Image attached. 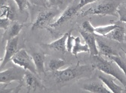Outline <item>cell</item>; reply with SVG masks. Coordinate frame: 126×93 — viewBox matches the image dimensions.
<instances>
[{
	"instance_id": "cell-1",
	"label": "cell",
	"mask_w": 126,
	"mask_h": 93,
	"mask_svg": "<svg viewBox=\"0 0 126 93\" xmlns=\"http://www.w3.org/2000/svg\"><path fill=\"white\" fill-rule=\"evenodd\" d=\"M93 65L76 64L68 67L63 70L53 71V76L58 84H64L72 80L91 76L93 70Z\"/></svg>"
},
{
	"instance_id": "cell-2",
	"label": "cell",
	"mask_w": 126,
	"mask_h": 93,
	"mask_svg": "<svg viewBox=\"0 0 126 93\" xmlns=\"http://www.w3.org/2000/svg\"><path fill=\"white\" fill-rule=\"evenodd\" d=\"M92 65L94 68L98 69L106 75H110L116 79L126 87V77L122 70L112 60L110 59V61H109L104 57L96 55L92 56Z\"/></svg>"
},
{
	"instance_id": "cell-3",
	"label": "cell",
	"mask_w": 126,
	"mask_h": 93,
	"mask_svg": "<svg viewBox=\"0 0 126 93\" xmlns=\"http://www.w3.org/2000/svg\"><path fill=\"white\" fill-rule=\"evenodd\" d=\"M120 6L119 1H106L91 7L81 13L82 17L88 15H110L117 16L118 8Z\"/></svg>"
},
{
	"instance_id": "cell-4",
	"label": "cell",
	"mask_w": 126,
	"mask_h": 93,
	"mask_svg": "<svg viewBox=\"0 0 126 93\" xmlns=\"http://www.w3.org/2000/svg\"><path fill=\"white\" fill-rule=\"evenodd\" d=\"M11 61L15 65L21 67L27 71H30L36 75L38 74L32 57L27 53L25 49L19 50L17 53L14 56Z\"/></svg>"
},
{
	"instance_id": "cell-5",
	"label": "cell",
	"mask_w": 126,
	"mask_h": 93,
	"mask_svg": "<svg viewBox=\"0 0 126 93\" xmlns=\"http://www.w3.org/2000/svg\"><path fill=\"white\" fill-rule=\"evenodd\" d=\"M59 13L60 11L56 8L54 9H48V10L41 11L38 14L36 20L34 21L31 29L37 30V29H44L45 27H47L48 26H50L54 22L52 20L57 17V15Z\"/></svg>"
},
{
	"instance_id": "cell-6",
	"label": "cell",
	"mask_w": 126,
	"mask_h": 93,
	"mask_svg": "<svg viewBox=\"0 0 126 93\" xmlns=\"http://www.w3.org/2000/svg\"><path fill=\"white\" fill-rule=\"evenodd\" d=\"M27 70L21 67H11L0 72V83L8 84L13 81L22 82Z\"/></svg>"
},
{
	"instance_id": "cell-7",
	"label": "cell",
	"mask_w": 126,
	"mask_h": 93,
	"mask_svg": "<svg viewBox=\"0 0 126 93\" xmlns=\"http://www.w3.org/2000/svg\"><path fill=\"white\" fill-rule=\"evenodd\" d=\"M18 42L19 38L18 37H15L14 38H11L7 41L5 48V55L2 58L1 62V69L5 66V65L11 61L14 56L17 53L18 50Z\"/></svg>"
},
{
	"instance_id": "cell-8",
	"label": "cell",
	"mask_w": 126,
	"mask_h": 93,
	"mask_svg": "<svg viewBox=\"0 0 126 93\" xmlns=\"http://www.w3.org/2000/svg\"><path fill=\"white\" fill-rule=\"evenodd\" d=\"M79 10V9L77 5H70V6L67 7L66 8V10L61 14L59 18L56 21L53 22L49 26L51 27V28L59 27L60 26L63 24L65 22H66L67 20H70L71 18H73L77 14Z\"/></svg>"
},
{
	"instance_id": "cell-9",
	"label": "cell",
	"mask_w": 126,
	"mask_h": 93,
	"mask_svg": "<svg viewBox=\"0 0 126 93\" xmlns=\"http://www.w3.org/2000/svg\"><path fill=\"white\" fill-rule=\"evenodd\" d=\"M80 34H81L82 37L83 38L85 44L88 45L89 50H90V54L91 56L99 55V50L97 48V38L95 34L93 33H89L88 32H85L84 30L80 31Z\"/></svg>"
},
{
	"instance_id": "cell-10",
	"label": "cell",
	"mask_w": 126,
	"mask_h": 93,
	"mask_svg": "<svg viewBox=\"0 0 126 93\" xmlns=\"http://www.w3.org/2000/svg\"><path fill=\"white\" fill-rule=\"evenodd\" d=\"M36 75V74H33L30 71H26L23 82L27 86L28 91H31V90L35 91L37 89V88H40V89L44 88V86L42 84L40 80L37 78Z\"/></svg>"
},
{
	"instance_id": "cell-11",
	"label": "cell",
	"mask_w": 126,
	"mask_h": 93,
	"mask_svg": "<svg viewBox=\"0 0 126 93\" xmlns=\"http://www.w3.org/2000/svg\"><path fill=\"white\" fill-rule=\"evenodd\" d=\"M116 27L107 36H109L111 39L118 41L119 43H122L125 41V28L122 24V22L120 20L116 23Z\"/></svg>"
},
{
	"instance_id": "cell-12",
	"label": "cell",
	"mask_w": 126,
	"mask_h": 93,
	"mask_svg": "<svg viewBox=\"0 0 126 93\" xmlns=\"http://www.w3.org/2000/svg\"><path fill=\"white\" fill-rule=\"evenodd\" d=\"M98 78L100 80L101 82L104 83L112 93H122L124 91V89L117 85L112 77H107L106 75H102L100 74L98 76Z\"/></svg>"
},
{
	"instance_id": "cell-13",
	"label": "cell",
	"mask_w": 126,
	"mask_h": 93,
	"mask_svg": "<svg viewBox=\"0 0 126 93\" xmlns=\"http://www.w3.org/2000/svg\"><path fill=\"white\" fill-rule=\"evenodd\" d=\"M82 89L93 93H111V91L104 83L97 82L84 84L82 86Z\"/></svg>"
},
{
	"instance_id": "cell-14",
	"label": "cell",
	"mask_w": 126,
	"mask_h": 93,
	"mask_svg": "<svg viewBox=\"0 0 126 93\" xmlns=\"http://www.w3.org/2000/svg\"><path fill=\"white\" fill-rule=\"evenodd\" d=\"M68 34H69V32L64 34L61 38H60L58 40H56V41L47 44V46L51 50L64 53L66 50V39L68 37Z\"/></svg>"
},
{
	"instance_id": "cell-15",
	"label": "cell",
	"mask_w": 126,
	"mask_h": 93,
	"mask_svg": "<svg viewBox=\"0 0 126 93\" xmlns=\"http://www.w3.org/2000/svg\"><path fill=\"white\" fill-rule=\"evenodd\" d=\"M32 57L34 63H35L38 74H44L45 54L43 52H35L32 54Z\"/></svg>"
},
{
	"instance_id": "cell-16",
	"label": "cell",
	"mask_w": 126,
	"mask_h": 93,
	"mask_svg": "<svg viewBox=\"0 0 126 93\" xmlns=\"http://www.w3.org/2000/svg\"><path fill=\"white\" fill-rule=\"evenodd\" d=\"M22 27L23 26L18 23H15L12 25H11L10 27L6 31H5V33L3 34L2 42L5 41H7L9 39L17 37V35L22 29Z\"/></svg>"
},
{
	"instance_id": "cell-17",
	"label": "cell",
	"mask_w": 126,
	"mask_h": 93,
	"mask_svg": "<svg viewBox=\"0 0 126 93\" xmlns=\"http://www.w3.org/2000/svg\"><path fill=\"white\" fill-rule=\"evenodd\" d=\"M97 48L99 50V53H100L103 56L110 57L111 56L119 55L116 50H115L112 47H111L110 45L106 44L104 41L100 40L99 38H97Z\"/></svg>"
},
{
	"instance_id": "cell-18",
	"label": "cell",
	"mask_w": 126,
	"mask_h": 93,
	"mask_svg": "<svg viewBox=\"0 0 126 93\" xmlns=\"http://www.w3.org/2000/svg\"><path fill=\"white\" fill-rule=\"evenodd\" d=\"M90 53L89 48L88 45L85 44H82L81 43V39H80L79 37H76L75 38V42H74V45L72 50V53L75 56H77L78 54L79 53Z\"/></svg>"
},
{
	"instance_id": "cell-19",
	"label": "cell",
	"mask_w": 126,
	"mask_h": 93,
	"mask_svg": "<svg viewBox=\"0 0 126 93\" xmlns=\"http://www.w3.org/2000/svg\"><path fill=\"white\" fill-rule=\"evenodd\" d=\"M66 65V62L65 60L59 59V58H54V59H50L48 64V70L50 71H56L60 70L62 67Z\"/></svg>"
},
{
	"instance_id": "cell-20",
	"label": "cell",
	"mask_w": 126,
	"mask_h": 93,
	"mask_svg": "<svg viewBox=\"0 0 126 93\" xmlns=\"http://www.w3.org/2000/svg\"><path fill=\"white\" fill-rule=\"evenodd\" d=\"M116 26L117 24L116 23H114V24L94 27V34L99 35H101V36H107L114 29H116Z\"/></svg>"
},
{
	"instance_id": "cell-21",
	"label": "cell",
	"mask_w": 126,
	"mask_h": 93,
	"mask_svg": "<svg viewBox=\"0 0 126 93\" xmlns=\"http://www.w3.org/2000/svg\"><path fill=\"white\" fill-rule=\"evenodd\" d=\"M7 17L11 20H13L15 17V11L10 5H1V17L0 18Z\"/></svg>"
},
{
	"instance_id": "cell-22",
	"label": "cell",
	"mask_w": 126,
	"mask_h": 93,
	"mask_svg": "<svg viewBox=\"0 0 126 93\" xmlns=\"http://www.w3.org/2000/svg\"><path fill=\"white\" fill-rule=\"evenodd\" d=\"M109 58L119 66V68L122 70V71L124 73V74L126 77V60L125 59H123V58L122 56H120L119 55L111 56Z\"/></svg>"
},
{
	"instance_id": "cell-23",
	"label": "cell",
	"mask_w": 126,
	"mask_h": 93,
	"mask_svg": "<svg viewBox=\"0 0 126 93\" xmlns=\"http://www.w3.org/2000/svg\"><path fill=\"white\" fill-rule=\"evenodd\" d=\"M74 42H75V38L71 35V32H70L68 34V37L66 39V50L70 53H72V50L74 45Z\"/></svg>"
},
{
	"instance_id": "cell-24",
	"label": "cell",
	"mask_w": 126,
	"mask_h": 93,
	"mask_svg": "<svg viewBox=\"0 0 126 93\" xmlns=\"http://www.w3.org/2000/svg\"><path fill=\"white\" fill-rule=\"evenodd\" d=\"M14 1L17 5L18 9L20 12H24L28 7L29 0H14Z\"/></svg>"
},
{
	"instance_id": "cell-25",
	"label": "cell",
	"mask_w": 126,
	"mask_h": 93,
	"mask_svg": "<svg viewBox=\"0 0 126 93\" xmlns=\"http://www.w3.org/2000/svg\"><path fill=\"white\" fill-rule=\"evenodd\" d=\"M11 20L7 17L0 18V27L1 29H4L6 31L11 26Z\"/></svg>"
},
{
	"instance_id": "cell-26",
	"label": "cell",
	"mask_w": 126,
	"mask_h": 93,
	"mask_svg": "<svg viewBox=\"0 0 126 93\" xmlns=\"http://www.w3.org/2000/svg\"><path fill=\"white\" fill-rule=\"evenodd\" d=\"M82 27L84 31L94 34V27L91 25V23L89 21H85L82 24Z\"/></svg>"
},
{
	"instance_id": "cell-27",
	"label": "cell",
	"mask_w": 126,
	"mask_h": 93,
	"mask_svg": "<svg viewBox=\"0 0 126 93\" xmlns=\"http://www.w3.org/2000/svg\"><path fill=\"white\" fill-rule=\"evenodd\" d=\"M118 14L119 15V20L122 23H126V8L119 6L118 8Z\"/></svg>"
},
{
	"instance_id": "cell-28",
	"label": "cell",
	"mask_w": 126,
	"mask_h": 93,
	"mask_svg": "<svg viewBox=\"0 0 126 93\" xmlns=\"http://www.w3.org/2000/svg\"><path fill=\"white\" fill-rule=\"evenodd\" d=\"M67 0H48V4L49 6L57 8V7H61L63 5Z\"/></svg>"
},
{
	"instance_id": "cell-29",
	"label": "cell",
	"mask_w": 126,
	"mask_h": 93,
	"mask_svg": "<svg viewBox=\"0 0 126 93\" xmlns=\"http://www.w3.org/2000/svg\"><path fill=\"white\" fill-rule=\"evenodd\" d=\"M98 1V0H79V3L77 4V6L79 8V9H81L82 8H83L84 6L90 4V3H93Z\"/></svg>"
},
{
	"instance_id": "cell-30",
	"label": "cell",
	"mask_w": 126,
	"mask_h": 93,
	"mask_svg": "<svg viewBox=\"0 0 126 93\" xmlns=\"http://www.w3.org/2000/svg\"><path fill=\"white\" fill-rule=\"evenodd\" d=\"M48 0H29V2H30L32 4L44 6V7H46L48 4Z\"/></svg>"
}]
</instances>
